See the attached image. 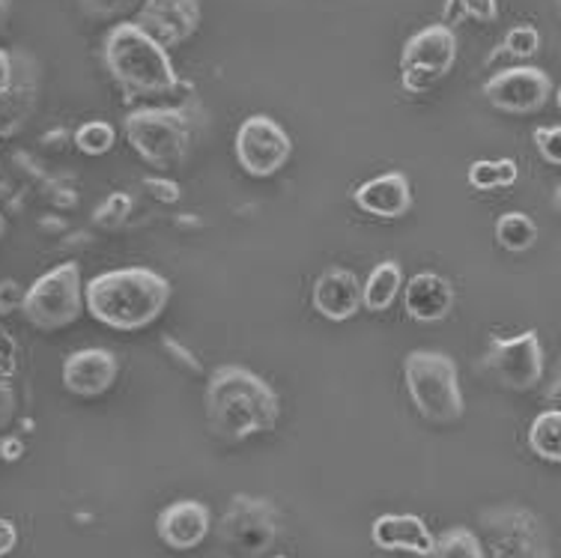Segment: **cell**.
<instances>
[{"label": "cell", "mask_w": 561, "mask_h": 558, "mask_svg": "<svg viewBox=\"0 0 561 558\" xmlns=\"http://www.w3.org/2000/svg\"><path fill=\"white\" fill-rule=\"evenodd\" d=\"M209 528H213V514L197 499H180V502L164 508L156 520V532L162 537V544L176 549V553L201 547L209 537Z\"/></svg>", "instance_id": "9a60e30c"}, {"label": "cell", "mask_w": 561, "mask_h": 558, "mask_svg": "<svg viewBox=\"0 0 561 558\" xmlns=\"http://www.w3.org/2000/svg\"><path fill=\"white\" fill-rule=\"evenodd\" d=\"M496 242L511 254H523L538 242V225L526 213H505L496 221Z\"/></svg>", "instance_id": "603a6c76"}, {"label": "cell", "mask_w": 561, "mask_h": 558, "mask_svg": "<svg viewBox=\"0 0 561 558\" xmlns=\"http://www.w3.org/2000/svg\"><path fill=\"white\" fill-rule=\"evenodd\" d=\"M278 558H287V556H278Z\"/></svg>", "instance_id": "7bdbcfd3"}, {"label": "cell", "mask_w": 561, "mask_h": 558, "mask_svg": "<svg viewBox=\"0 0 561 558\" xmlns=\"http://www.w3.org/2000/svg\"><path fill=\"white\" fill-rule=\"evenodd\" d=\"M135 24L171 52L188 43L201 27V0H144Z\"/></svg>", "instance_id": "4fadbf2b"}, {"label": "cell", "mask_w": 561, "mask_h": 558, "mask_svg": "<svg viewBox=\"0 0 561 558\" xmlns=\"http://www.w3.org/2000/svg\"><path fill=\"white\" fill-rule=\"evenodd\" d=\"M476 19L490 24L499 19V0H445V19Z\"/></svg>", "instance_id": "83f0119b"}, {"label": "cell", "mask_w": 561, "mask_h": 558, "mask_svg": "<svg viewBox=\"0 0 561 558\" xmlns=\"http://www.w3.org/2000/svg\"><path fill=\"white\" fill-rule=\"evenodd\" d=\"M481 532L490 558H552L547 526L529 508H486L481 514Z\"/></svg>", "instance_id": "52a82bcc"}, {"label": "cell", "mask_w": 561, "mask_h": 558, "mask_svg": "<svg viewBox=\"0 0 561 558\" xmlns=\"http://www.w3.org/2000/svg\"><path fill=\"white\" fill-rule=\"evenodd\" d=\"M12 78H15V54L0 48V93L12 84Z\"/></svg>", "instance_id": "e575fe53"}, {"label": "cell", "mask_w": 561, "mask_h": 558, "mask_svg": "<svg viewBox=\"0 0 561 558\" xmlns=\"http://www.w3.org/2000/svg\"><path fill=\"white\" fill-rule=\"evenodd\" d=\"M403 308L415 322H439L454 308L451 281L439 272H419L403 287Z\"/></svg>", "instance_id": "d6986e66"}, {"label": "cell", "mask_w": 561, "mask_h": 558, "mask_svg": "<svg viewBox=\"0 0 561 558\" xmlns=\"http://www.w3.org/2000/svg\"><path fill=\"white\" fill-rule=\"evenodd\" d=\"M559 10H561V0H559Z\"/></svg>", "instance_id": "b9f144b4"}, {"label": "cell", "mask_w": 561, "mask_h": 558, "mask_svg": "<svg viewBox=\"0 0 561 558\" xmlns=\"http://www.w3.org/2000/svg\"><path fill=\"white\" fill-rule=\"evenodd\" d=\"M403 379L421 419L433 424H451L463 415V391L451 355L415 350L403 358Z\"/></svg>", "instance_id": "5b68a950"}, {"label": "cell", "mask_w": 561, "mask_h": 558, "mask_svg": "<svg viewBox=\"0 0 561 558\" xmlns=\"http://www.w3.org/2000/svg\"><path fill=\"white\" fill-rule=\"evenodd\" d=\"M12 415H15V391L7 379H0V428L10 424Z\"/></svg>", "instance_id": "836d02e7"}, {"label": "cell", "mask_w": 561, "mask_h": 558, "mask_svg": "<svg viewBox=\"0 0 561 558\" xmlns=\"http://www.w3.org/2000/svg\"><path fill=\"white\" fill-rule=\"evenodd\" d=\"M519 180V168L514 159L499 161H476L469 168V183L478 192H496V189H511Z\"/></svg>", "instance_id": "cb8c5ba5"}, {"label": "cell", "mask_w": 561, "mask_h": 558, "mask_svg": "<svg viewBox=\"0 0 561 558\" xmlns=\"http://www.w3.org/2000/svg\"><path fill=\"white\" fill-rule=\"evenodd\" d=\"M552 206H556V213L561 215V185L556 189V194H552Z\"/></svg>", "instance_id": "f35d334b"}, {"label": "cell", "mask_w": 561, "mask_h": 558, "mask_svg": "<svg viewBox=\"0 0 561 558\" xmlns=\"http://www.w3.org/2000/svg\"><path fill=\"white\" fill-rule=\"evenodd\" d=\"M117 355L102 346L78 350L64 362V386L76 398H102L117 383Z\"/></svg>", "instance_id": "5bb4252c"}, {"label": "cell", "mask_w": 561, "mask_h": 558, "mask_svg": "<svg viewBox=\"0 0 561 558\" xmlns=\"http://www.w3.org/2000/svg\"><path fill=\"white\" fill-rule=\"evenodd\" d=\"M556 102H559V107H561V84H559V90H556Z\"/></svg>", "instance_id": "60d3db41"}, {"label": "cell", "mask_w": 561, "mask_h": 558, "mask_svg": "<svg viewBox=\"0 0 561 558\" xmlns=\"http://www.w3.org/2000/svg\"><path fill=\"white\" fill-rule=\"evenodd\" d=\"M529 448L540 460L561 463V409H543L529 428Z\"/></svg>", "instance_id": "7402d4cb"}, {"label": "cell", "mask_w": 561, "mask_h": 558, "mask_svg": "<svg viewBox=\"0 0 561 558\" xmlns=\"http://www.w3.org/2000/svg\"><path fill=\"white\" fill-rule=\"evenodd\" d=\"M84 308V281L78 263H60L48 269L27 287L22 301L24 320L39 332H57L72 326Z\"/></svg>", "instance_id": "8992f818"}, {"label": "cell", "mask_w": 561, "mask_h": 558, "mask_svg": "<svg viewBox=\"0 0 561 558\" xmlns=\"http://www.w3.org/2000/svg\"><path fill=\"white\" fill-rule=\"evenodd\" d=\"M535 147L540 159L550 164H561V126H540L535 129Z\"/></svg>", "instance_id": "f546056e"}, {"label": "cell", "mask_w": 561, "mask_h": 558, "mask_svg": "<svg viewBox=\"0 0 561 558\" xmlns=\"http://www.w3.org/2000/svg\"><path fill=\"white\" fill-rule=\"evenodd\" d=\"M81 7L93 19H123L129 12L140 10L144 0H81Z\"/></svg>", "instance_id": "f1b7e54d"}, {"label": "cell", "mask_w": 561, "mask_h": 558, "mask_svg": "<svg viewBox=\"0 0 561 558\" xmlns=\"http://www.w3.org/2000/svg\"><path fill=\"white\" fill-rule=\"evenodd\" d=\"M3 234H7V221H3V215H0V239H3Z\"/></svg>", "instance_id": "ab89813d"}, {"label": "cell", "mask_w": 561, "mask_h": 558, "mask_svg": "<svg viewBox=\"0 0 561 558\" xmlns=\"http://www.w3.org/2000/svg\"><path fill=\"white\" fill-rule=\"evenodd\" d=\"M233 150H237V161L242 164V171L263 180V176L278 173L290 161L293 140L280 123H275L266 114H251L239 126Z\"/></svg>", "instance_id": "30bf717a"}, {"label": "cell", "mask_w": 561, "mask_h": 558, "mask_svg": "<svg viewBox=\"0 0 561 558\" xmlns=\"http://www.w3.org/2000/svg\"><path fill=\"white\" fill-rule=\"evenodd\" d=\"M370 540L386 553H412L421 558L436 547V537L419 514H379L370 526Z\"/></svg>", "instance_id": "ac0fdd59"}, {"label": "cell", "mask_w": 561, "mask_h": 558, "mask_svg": "<svg viewBox=\"0 0 561 558\" xmlns=\"http://www.w3.org/2000/svg\"><path fill=\"white\" fill-rule=\"evenodd\" d=\"M552 96L550 76L538 66H511L484 84V99L502 114L526 117L547 105Z\"/></svg>", "instance_id": "7c38bea8"}, {"label": "cell", "mask_w": 561, "mask_h": 558, "mask_svg": "<svg viewBox=\"0 0 561 558\" xmlns=\"http://www.w3.org/2000/svg\"><path fill=\"white\" fill-rule=\"evenodd\" d=\"M123 129L131 150L159 171L180 168L195 144V123L185 107H135Z\"/></svg>", "instance_id": "277c9868"}, {"label": "cell", "mask_w": 561, "mask_h": 558, "mask_svg": "<svg viewBox=\"0 0 561 558\" xmlns=\"http://www.w3.org/2000/svg\"><path fill=\"white\" fill-rule=\"evenodd\" d=\"M15 547H19V528H15V523H12V520L0 516V558L10 556Z\"/></svg>", "instance_id": "d6a6232c"}, {"label": "cell", "mask_w": 561, "mask_h": 558, "mask_svg": "<svg viewBox=\"0 0 561 558\" xmlns=\"http://www.w3.org/2000/svg\"><path fill=\"white\" fill-rule=\"evenodd\" d=\"M538 48H540V33L535 31L531 24H519V27H511V31H507L499 54L517 57V60H529V57L538 54Z\"/></svg>", "instance_id": "4316f807"}, {"label": "cell", "mask_w": 561, "mask_h": 558, "mask_svg": "<svg viewBox=\"0 0 561 558\" xmlns=\"http://www.w3.org/2000/svg\"><path fill=\"white\" fill-rule=\"evenodd\" d=\"M484 367L499 383L514 391H529L543 376V346L538 332H523L514 338H490Z\"/></svg>", "instance_id": "8fae6325"}, {"label": "cell", "mask_w": 561, "mask_h": 558, "mask_svg": "<svg viewBox=\"0 0 561 558\" xmlns=\"http://www.w3.org/2000/svg\"><path fill=\"white\" fill-rule=\"evenodd\" d=\"M15 341H12L10 334L0 329V379H7V376L15 374Z\"/></svg>", "instance_id": "4dcf8cb0"}, {"label": "cell", "mask_w": 561, "mask_h": 558, "mask_svg": "<svg viewBox=\"0 0 561 558\" xmlns=\"http://www.w3.org/2000/svg\"><path fill=\"white\" fill-rule=\"evenodd\" d=\"M280 532L278 508L270 499L237 493L225 508V516L218 523V535L227 553L239 558L263 556L275 544Z\"/></svg>", "instance_id": "9c48e42d"}, {"label": "cell", "mask_w": 561, "mask_h": 558, "mask_svg": "<svg viewBox=\"0 0 561 558\" xmlns=\"http://www.w3.org/2000/svg\"><path fill=\"white\" fill-rule=\"evenodd\" d=\"M206 419L221 440L242 442L278 424L280 400L270 383L249 367L221 365L206 386Z\"/></svg>", "instance_id": "6da1fadb"}, {"label": "cell", "mask_w": 561, "mask_h": 558, "mask_svg": "<svg viewBox=\"0 0 561 558\" xmlns=\"http://www.w3.org/2000/svg\"><path fill=\"white\" fill-rule=\"evenodd\" d=\"M102 60L126 99L171 96L185 87L173 69L168 48L147 36L135 22H117L111 27Z\"/></svg>", "instance_id": "3957f363"}, {"label": "cell", "mask_w": 561, "mask_h": 558, "mask_svg": "<svg viewBox=\"0 0 561 558\" xmlns=\"http://www.w3.org/2000/svg\"><path fill=\"white\" fill-rule=\"evenodd\" d=\"M39 99V66L31 54L15 52V78L0 93V138L19 132L31 119Z\"/></svg>", "instance_id": "e0dca14e"}, {"label": "cell", "mask_w": 561, "mask_h": 558, "mask_svg": "<svg viewBox=\"0 0 561 558\" xmlns=\"http://www.w3.org/2000/svg\"><path fill=\"white\" fill-rule=\"evenodd\" d=\"M114 140H117L114 126L105 119H90L76 132V147L84 156H105V152L114 150Z\"/></svg>", "instance_id": "484cf974"}, {"label": "cell", "mask_w": 561, "mask_h": 558, "mask_svg": "<svg viewBox=\"0 0 561 558\" xmlns=\"http://www.w3.org/2000/svg\"><path fill=\"white\" fill-rule=\"evenodd\" d=\"M400 284H403V269L398 260H382L370 269L365 281V308L370 314L389 311L394 299H398Z\"/></svg>", "instance_id": "44dd1931"}, {"label": "cell", "mask_w": 561, "mask_h": 558, "mask_svg": "<svg viewBox=\"0 0 561 558\" xmlns=\"http://www.w3.org/2000/svg\"><path fill=\"white\" fill-rule=\"evenodd\" d=\"M353 201L358 209L367 215H377V218H400V215L410 213L412 206V189L407 173L389 171L382 176L367 180L353 192Z\"/></svg>", "instance_id": "ffe728a7"}, {"label": "cell", "mask_w": 561, "mask_h": 558, "mask_svg": "<svg viewBox=\"0 0 561 558\" xmlns=\"http://www.w3.org/2000/svg\"><path fill=\"white\" fill-rule=\"evenodd\" d=\"M24 293L19 291V284L15 281H3L0 284V314H10L12 308H22Z\"/></svg>", "instance_id": "1f68e13d"}, {"label": "cell", "mask_w": 561, "mask_h": 558, "mask_svg": "<svg viewBox=\"0 0 561 558\" xmlns=\"http://www.w3.org/2000/svg\"><path fill=\"white\" fill-rule=\"evenodd\" d=\"M10 12H12L10 0H0V27L10 22Z\"/></svg>", "instance_id": "74e56055"}, {"label": "cell", "mask_w": 561, "mask_h": 558, "mask_svg": "<svg viewBox=\"0 0 561 558\" xmlns=\"http://www.w3.org/2000/svg\"><path fill=\"white\" fill-rule=\"evenodd\" d=\"M547 407L561 409V367L559 374H556V379L550 383V388H547Z\"/></svg>", "instance_id": "d590c367"}, {"label": "cell", "mask_w": 561, "mask_h": 558, "mask_svg": "<svg viewBox=\"0 0 561 558\" xmlns=\"http://www.w3.org/2000/svg\"><path fill=\"white\" fill-rule=\"evenodd\" d=\"M311 299L325 320L346 322L365 308V284L350 269H325L313 284Z\"/></svg>", "instance_id": "2e32d148"}, {"label": "cell", "mask_w": 561, "mask_h": 558, "mask_svg": "<svg viewBox=\"0 0 561 558\" xmlns=\"http://www.w3.org/2000/svg\"><path fill=\"white\" fill-rule=\"evenodd\" d=\"M457 64V33L448 24H427L412 33L400 52V87L407 93H427Z\"/></svg>", "instance_id": "ba28073f"}, {"label": "cell", "mask_w": 561, "mask_h": 558, "mask_svg": "<svg viewBox=\"0 0 561 558\" xmlns=\"http://www.w3.org/2000/svg\"><path fill=\"white\" fill-rule=\"evenodd\" d=\"M427 558H486L484 544L478 540L472 528L454 526L436 537V547Z\"/></svg>", "instance_id": "d4e9b609"}, {"label": "cell", "mask_w": 561, "mask_h": 558, "mask_svg": "<svg viewBox=\"0 0 561 558\" xmlns=\"http://www.w3.org/2000/svg\"><path fill=\"white\" fill-rule=\"evenodd\" d=\"M150 192L156 194V197H164V201H176V197H180V192H176V189H168V185H173V183H159V180H150Z\"/></svg>", "instance_id": "8d00e7d4"}, {"label": "cell", "mask_w": 561, "mask_h": 558, "mask_svg": "<svg viewBox=\"0 0 561 558\" xmlns=\"http://www.w3.org/2000/svg\"><path fill=\"white\" fill-rule=\"evenodd\" d=\"M171 301V284L147 266L111 269L87 281L84 305L93 320L117 332H138L156 322Z\"/></svg>", "instance_id": "7a4b0ae2"}]
</instances>
